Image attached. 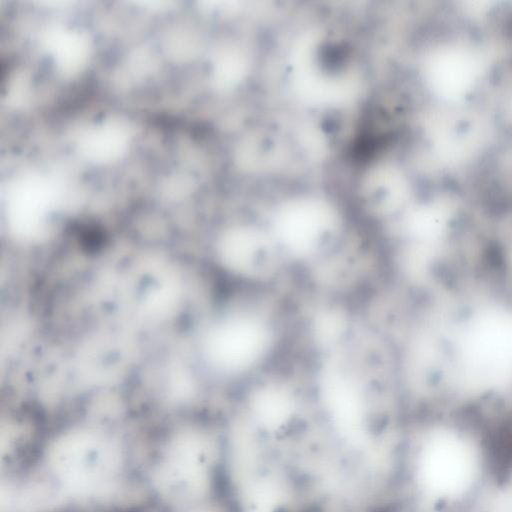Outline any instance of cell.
<instances>
[{
	"instance_id": "6da1fadb",
	"label": "cell",
	"mask_w": 512,
	"mask_h": 512,
	"mask_svg": "<svg viewBox=\"0 0 512 512\" xmlns=\"http://www.w3.org/2000/svg\"><path fill=\"white\" fill-rule=\"evenodd\" d=\"M180 338L199 378L223 404L299 350V301L284 289L221 288L189 318Z\"/></svg>"
},
{
	"instance_id": "7a4b0ae2",
	"label": "cell",
	"mask_w": 512,
	"mask_h": 512,
	"mask_svg": "<svg viewBox=\"0 0 512 512\" xmlns=\"http://www.w3.org/2000/svg\"><path fill=\"white\" fill-rule=\"evenodd\" d=\"M507 454L503 439L458 411L407 415L398 498L413 512H475Z\"/></svg>"
}]
</instances>
